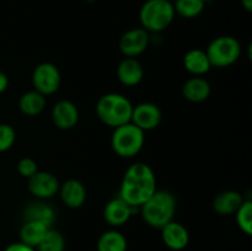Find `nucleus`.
<instances>
[{
  "label": "nucleus",
  "instance_id": "nucleus-1",
  "mask_svg": "<svg viewBox=\"0 0 252 251\" xmlns=\"http://www.w3.org/2000/svg\"><path fill=\"white\" fill-rule=\"evenodd\" d=\"M157 191V177L149 165L135 162L130 165L123 176L120 198L130 207H142Z\"/></svg>",
  "mask_w": 252,
  "mask_h": 251
},
{
  "label": "nucleus",
  "instance_id": "nucleus-2",
  "mask_svg": "<svg viewBox=\"0 0 252 251\" xmlns=\"http://www.w3.org/2000/svg\"><path fill=\"white\" fill-rule=\"evenodd\" d=\"M140 208L143 219L148 225L161 229L174 219L176 212V199L169 191L157 189Z\"/></svg>",
  "mask_w": 252,
  "mask_h": 251
},
{
  "label": "nucleus",
  "instance_id": "nucleus-3",
  "mask_svg": "<svg viewBox=\"0 0 252 251\" xmlns=\"http://www.w3.org/2000/svg\"><path fill=\"white\" fill-rule=\"evenodd\" d=\"M133 105L126 96L111 93L103 95L96 105V113L101 122L116 128L130 122Z\"/></svg>",
  "mask_w": 252,
  "mask_h": 251
},
{
  "label": "nucleus",
  "instance_id": "nucleus-4",
  "mask_svg": "<svg viewBox=\"0 0 252 251\" xmlns=\"http://www.w3.org/2000/svg\"><path fill=\"white\" fill-rule=\"evenodd\" d=\"M174 4L169 0H147L139 10V21L148 32H161L174 21Z\"/></svg>",
  "mask_w": 252,
  "mask_h": 251
},
{
  "label": "nucleus",
  "instance_id": "nucleus-5",
  "mask_svg": "<svg viewBox=\"0 0 252 251\" xmlns=\"http://www.w3.org/2000/svg\"><path fill=\"white\" fill-rule=\"evenodd\" d=\"M111 144L121 157H133L144 145V132L132 122L126 123L115 128Z\"/></svg>",
  "mask_w": 252,
  "mask_h": 251
},
{
  "label": "nucleus",
  "instance_id": "nucleus-6",
  "mask_svg": "<svg viewBox=\"0 0 252 251\" xmlns=\"http://www.w3.org/2000/svg\"><path fill=\"white\" fill-rule=\"evenodd\" d=\"M206 53L212 66L226 68L238 61L241 46L235 37L219 36L209 43Z\"/></svg>",
  "mask_w": 252,
  "mask_h": 251
},
{
  "label": "nucleus",
  "instance_id": "nucleus-7",
  "mask_svg": "<svg viewBox=\"0 0 252 251\" xmlns=\"http://www.w3.org/2000/svg\"><path fill=\"white\" fill-rule=\"evenodd\" d=\"M32 84L34 90L43 96L52 95L61 86V73L52 63H41L32 74Z\"/></svg>",
  "mask_w": 252,
  "mask_h": 251
},
{
  "label": "nucleus",
  "instance_id": "nucleus-8",
  "mask_svg": "<svg viewBox=\"0 0 252 251\" xmlns=\"http://www.w3.org/2000/svg\"><path fill=\"white\" fill-rule=\"evenodd\" d=\"M130 122L145 132L157 128L161 122V111L155 103L142 102L133 106Z\"/></svg>",
  "mask_w": 252,
  "mask_h": 251
},
{
  "label": "nucleus",
  "instance_id": "nucleus-9",
  "mask_svg": "<svg viewBox=\"0 0 252 251\" xmlns=\"http://www.w3.org/2000/svg\"><path fill=\"white\" fill-rule=\"evenodd\" d=\"M149 32L144 29H132L125 32L120 39V49L128 58L142 54L149 46Z\"/></svg>",
  "mask_w": 252,
  "mask_h": 251
},
{
  "label": "nucleus",
  "instance_id": "nucleus-10",
  "mask_svg": "<svg viewBox=\"0 0 252 251\" xmlns=\"http://www.w3.org/2000/svg\"><path fill=\"white\" fill-rule=\"evenodd\" d=\"M59 181L53 174L37 171L29 179V191L41 199L52 198L59 191Z\"/></svg>",
  "mask_w": 252,
  "mask_h": 251
},
{
  "label": "nucleus",
  "instance_id": "nucleus-11",
  "mask_svg": "<svg viewBox=\"0 0 252 251\" xmlns=\"http://www.w3.org/2000/svg\"><path fill=\"white\" fill-rule=\"evenodd\" d=\"M52 120L61 129H70L79 121L78 107L71 101H58L52 110Z\"/></svg>",
  "mask_w": 252,
  "mask_h": 251
},
{
  "label": "nucleus",
  "instance_id": "nucleus-12",
  "mask_svg": "<svg viewBox=\"0 0 252 251\" xmlns=\"http://www.w3.org/2000/svg\"><path fill=\"white\" fill-rule=\"evenodd\" d=\"M161 236L164 244L175 251L184 250L189 241V234L182 224L177 221H170L161 228Z\"/></svg>",
  "mask_w": 252,
  "mask_h": 251
},
{
  "label": "nucleus",
  "instance_id": "nucleus-13",
  "mask_svg": "<svg viewBox=\"0 0 252 251\" xmlns=\"http://www.w3.org/2000/svg\"><path fill=\"white\" fill-rule=\"evenodd\" d=\"M133 209L134 207H130L127 202L117 197L106 204L103 209V218L110 225L121 226L129 220Z\"/></svg>",
  "mask_w": 252,
  "mask_h": 251
},
{
  "label": "nucleus",
  "instance_id": "nucleus-14",
  "mask_svg": "<svg viewBox=\"0 0 252 251\" xmlns=\"http://www.w3.org/2000/svg\"><path fill=\"white\" fill-rule=\"evenodd\" d=\"M61 198L65 206L70 208H79L85 203L86 189L85 186L78 180H68L59 186Z\"/></svg>",
  "mask_w": 252,
  "mask_h": 251
},
{
  "label": "nucleus",
  "instance_id": "nucleus-15",
  "mask_svg": "<svg viewBox=\"0 0 252 251\" xmlns=\"http://www.w3.org/2000/svg\"><path fill=\"white\" fill-rule=\"evenodd\" d=\"M117 76L126 86H135L142 81L144 70L135 58H125L117 68Z\"/></svg>",
  "mask_w": 252,
  "mask_h": 251
},
{
  "label": "nucleus",
  "instance_id": "nucleus-16",
  "mask_svg": "<svg viewBox=\"0 0 252 251\" xmlns=\"http://www.w3.org/2000/svg\"><path fill=\"white\" fill-rule=\"evenodd\" d=\"M243 202L244 198L239 192L228 189V191H223L217 194L213 201V208L218 214L230 216L238 211Z\"/></svg>",
  "mask_w": 252,
  "mask_h": 251
},
{
  "label": "nucleus",
  "instance_id": "nucleus-17",
  "mask_svg": "<svg viewBox=\"0 0 252 251\" xmlns=\"http://www.w3.org/2000/svg\"><path fill=\"white\" fill-rule=\"evenodd\" d=\"M182 94L191 102H202L211 95V85L208 81L199 76H193L184 84Z\"/></svg>",
  "mask_w": 252,
  "mask_h": 251
},
{
  "label": "nucleus",
  "instance_id": "nucleus-18",
  "mask_svg": "<svg viewBox=\"0 0 252 251\" xmlns=\"http://www.w3.org/2000/svg\"><path fill=\"white\" fill-rule=\"evenodd\" d=\"M49 229H51L49 226L43 223H39V221L26 220L20 230L21 243L26 244L31 248H37Z\"/></svg>",
  "mask_w": 252,
  "mask_h": 251
},
{
  "label": "nucleus",
  "instance_id": "nucleus-19",
  "mask_svg": "<svg viewBox=\"0 0 252 251\" xmlns=\"http://www.w3.org/2000/svg\"><path fill=\"white\" fill-rule=\"evenodd\" d=\"M184 65L189 73L196 76L206 74L212 66L207 53L202 49H192L187 52L184 57Z\"/></svg>",
  "mask_w": 252,
  "mask_h": 251
},
{
  "label": "nucleus",
  "instance_id": "nucleus-20",
  "mask_svg": "<svg viewBox=\"0 0 252 251\" xmlns=\"http://www.w3.org/2000/svg\"><path fill=\"white\" fill-rule=\"evenodd\" d=\"M20 110L26 116H37L46 107V96L38 91H29L21 96L19 101Z\"/></svg>",
  "mask_w": 252,
  "mask_h": 251
},
{
  "label": "nucleus",
  "instance_id": "nucleus-21",
  "mask_svg": "<svg viewBox=\"0 0 252 251\" xmlns=\"http://www.w3.org/2000/svg\"><path fill=\"white\" fill-rule=\"evenodd\" d=\"M97 251H127V239L117 230L105 231L97 241Z\"/></svg>",
  "mask_w": 252,
  "mask_h": 251
},
{
  "label": "nucleus",
  "instance_id": "nucleus-22",
  "mask_svg": "<svg viewBox=\"0 0 252 251\" xmlns=\"http://www.w3.org/2000/svg\"><path fill=\"white\" fill-rule=\"evenodd\" d=\"M25 219L26 220H34L39 223L46 224L51 228L56 219V213L52 209V207L47 206L44 203H33L29 206L25 211Z\"/></svg>",
  "mask_w": 252,
  "mask_h": 251
},
{
  "label": "nucleus",
  "instance_id": "nucleus-23",
  "mask_svg": "<svg viewBox=\"0 0 252 251\" xmlns=\"http://www.w3.org/2000/svg\"><path fill=\"white\" fill-rule=\"evenodd\" d=\"M174 4L175 14L185 19H194L203 12L206 2L202 0H176Z\"/></svg>",
  "mask_w": 252,
  "mask_h": 251
},
{
  "label": "nucleus",
  "instance_id": "nucleus-24",
  "mask_svg": "<svg viewBox=\"0 0 252 251\" xmlns=\"http://www.w3.org/2000/svg\"><path fill=\"white\" fill-rule=\"evenodd\" d=\"M36 249L37 251H64L65 240L58 230L49 229Z\"/></svg>",
  "mask_w": 252,
  "mask_h": 251
},
{
  "label": "nucleus",
  "instance_id": "nucleus-25",
  "mask_svg": "<svg viewBox=\"0 0 252 251\" xmlns=\"http://www.w3.org/2000/svg\"><path fill=\"white\" fill-rule=\"evenodd\" d=\"M236 213V223L239 228L246 234L251 235L252 234V202L250 199H244L241 206L239 207Z\"/></svg>",
  "mask_w": 252,
  "mask_h": 251
},
{
  "label": "nucleus",
  "instance_id": "nucleus-26",
  "mask_svg": "<svg viewBox=\"0 0 252 251\" xmlns=\"http://www.w3.org/2000/svg\"><path fill=\"white\" fill-rule=\"evenodd\" d=\"M16 139V133L15 129L9 125H0V153H4L9 150L14 145Z\"/></svg>",
  "mask_w": 252,
  "mask_h": 251
},
{
  "label": "nucleus",
  "instance_id": "nucleus-27",
  "mask_svg": "<svg viewBox=\"0 0 252 251\" xmlns=\"http://www.w3.org/2000/svg\"><path fill=\"white\" fill-rule=\"evenodd\" d=\"M17 170H19L21 176L30 179L32 175H34L38 171V167H37V162L33 159H31V157H22L19 161V164H17Z\"/></svg>",
  "mask_w": 252,
  "mask_h": 251
},
{
  "label": "nucleus",
  "instance_id": "nucleus-28",
  "mask_svg": "<svg viewBox=\"0 0 252 251\" xmlns=\"http://www.w3.org/2000/svg\"><path fill=\"white\" fill-rule=\"evenodd\" d=\"M4 251H36L34 248H31V246L26 245L24 243H14V244H10Z\"/></svg>",
  "mask_w": 252,
  "mask_h": 251
},
{
  "label": "nucleus",
  "instance_id": "nucleus-29",
  "mask_svg": "<svg viewBox=\"0 0 252 251\" xmlns=\"http://www.w3.org/2000/svg\"><path fill=\"white\" fill-rule=\"evenodd\" d=\"M7 86H9V79H7V75L0 70V94L4 93L7 89Z\"/></svg>",
  "mask_w": 252,
  "mask_h": 251
},
{
  "label": "nucleus",
  "instance_id": "nucleus-30",
  "mask_svg": "<svg viewBox=\"0 0 252 251\" xmlns=\"http://www.w3.org/2000/svg\"><path fill=\"white\" fill-rule=\"evenodd\" d=\"M241 5L248 12L252 11V0H241Z\"/></svg>",
  "mask_w": 252,
  "mask_h": 251
},
{
  "label": "nucleus",
  "instance_id": "nucleus-31",
  "mask_svg": "<svg viewBox=\"0 0 252 251\" xmlns=\"http://www.w3.org/2000/svg\"><path fill=\"white\" fill-rule=\"evenodd\" d=\"M86 2H89V4H93V2H95L96 0H85Z\"/></svg>",
  "mask_w": 252,
  "mask_h": 251
},
{
  "label": "nucleus",
  "instance_id": "nucleus-32",
  "mask_svg": "<svg viewBox=\"0 0 252 251\" xmlns=\"http://www.w3.org/2000/svg\"><path fill=\"white\" fill-rule=\"evenodd\" d=\"M202 1H204V2H209V1H213V0H202Z\"/></svg>",
  "mask_w": 252,
  "mask_h": 251
},
{
  "label": "nucleus",
  "instance_id": "nucleus-33",
  "mask_svg": "<svg viewBox=\"0 0 252 251\" xmlns=\"http://www.w3.org/2000/svg\"><path fill=\"white\" fill-rule=\"evenodd\" d=\"M169 1H171V2H174V1H176V0H169Z\"/></svg>",
  "mask_w": 252,
  "mask_h": 251
}]
</instances>
